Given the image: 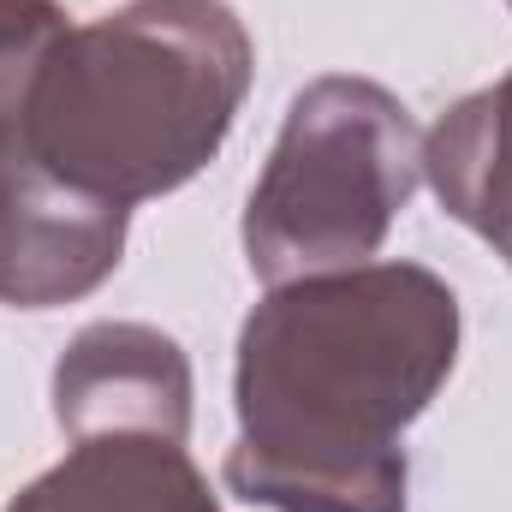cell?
<instances>
[{"instance_id":"obj_1","label":"cell","mask_w":512,"mask_h":512,"mask_svg":"<svg viewBox=\"0 0 512 512\" xmlns=\"http://www.w3.org/2000/svg\"><path fill=\"white\" fill-rule=\"evenodd\" d=\"M459 358V298L423 262L268 286L239 328L227 489L274 512H405L399 435Z\"/></svg>"},{"instance_id":"obj_2","label":"cell","mask_w":512,"mask_h":512,"mask_svg":"<svg viewBox=\"0 0 512 512\" xmlns=\"http://www.w3.org/2000/svg\"><path fill=\"white\" fill-rule=\"evenodd\" d=\"M251 60V30L227 0H126L54 42L24 149L102 203L167 197L221 155Z\"/></svg>"},{"instance_id":"obj_3","label":"cell","mask_w":512,"mask_h":512,"mask_svg":"<svg viewBox=\"0 0 512 512\" xmlns=\"http://www.w3.org/2000/svg\"><path fill=\"white\" fill-rule=\"evenodd\" d=\"M417 185L423 131L411 108L370 78H316L292 96L245 203V262L268 286L358 268L382 251Z\"/></svg>"},{"instance_id":"obj_4","label":"cell","mask_w":512,"mask_h":512,"mask_svg":"<svg viewBox=\"0 0 512 512\" xmlns=\"http://www.w3.org/2000/svg\"><path fill=\"white\" fill-rule=\"evenodd\" d=\"M126 256V209L72 191L30 155H0V304L54 310L96 292Z\"/></svg>"},{"instance_id":"obj_5","label":"cell","mask_w":512,"mask_h":512,"mask_svg":"<svg viewBox=\"0 0 512 512\" xmlns=\"http://www.w3.org/2000/svg\"><path fill=\"white\" fill-rule=\"evenodd\" d=\"M54 417L66 441L90 435H191V364L149 322H90L54 364Z\"/></svg>"},{"instance_id":"obj_6","label":"cell","mask_w":512,"mask_h":512,"mask_svg":"<svg viewBox=\"0 0 512 512\" xmlns=\"http://www.w3.org/2000/svg\"><path fill=\"white\" fill-rule=\"evenodd\" d=\"M6 512H221L185 441L167 435H90L72 441Z\"/></svg>"},{"instance_id":"obj_7","label":"cell","mask_w":512,"mask_h":512,"mask_svg":"<svg viewBox=\"0 0 512 512\" xmlns=\"http://www.w3.org/2000/svg\"><path fill=\"white\" fill-rule=\"evenodd\" d=\"M423 179L441 209L512 268V72L441 114L423 137Z\"/></svg>"},{"instance_id":"obj_8","label":"cell","mask_w":512,"mask_h":512,"mask_svg":"<svg viewBox=\"0 0 512 512\" xmlns=\"http://www.w3.org/2000/svg\"><path fill=\"white\" fill-rule=\"evenodd\" d=\"M66 30L72 24L54 0H0V155H30V96Z\"/></svg>"},{"instance_id":"obj_9","label":"cell","mask_w":512,"mask_h":512,"mask_svg":"<svg viewBox=\"0 0 512 512\" xmlns=\"http://www.w3.org/2000/svg\"><path fill=\"white\" fill-rule=\"evenodd\" d=\"M507 6H512V0H507Z\"/></svg>"}]
</instances>
